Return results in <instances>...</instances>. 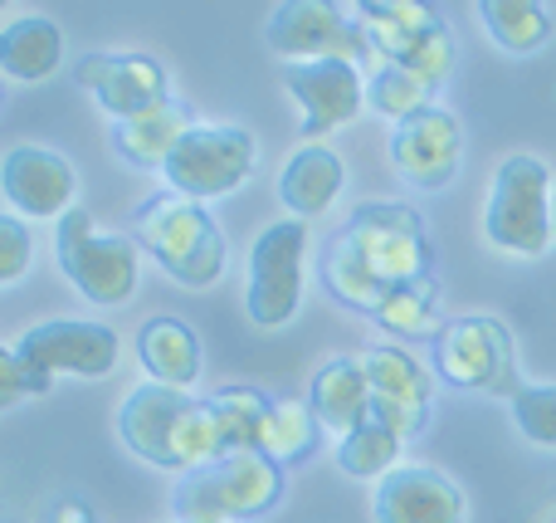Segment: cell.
<instances>
[{
    "instance_id": "25",
    "label": "cell",
    "mask_w": 556,
    "mask_h": 523,
    "mask_svg": "<svg viewBox=\"0 0 556 523\" xmlns=\"http://www.w3.org/2000/svg\"><path fill=\"white\" fill-rule=\"evenodd\" d=\"M211 401V421L220 436V456H240V450H260L264 421H269L274 401L260 387H220Z\"/></svg>"
},
{
    "instance_id": "4",
    "label": "cell",
    "mask_w": 556,
    "mask_h": 523,
    "mask_svg": "<svg viewBox=\"0 0 556 523\" xmlns=\"http://www.w3.org/2000/svg\"><path fill=\"white\" fill-rule=\"evenodd\" d=\"M552 201H556V191H552V172L542 157H532V152L503 157L489 186V206H483V235H489V245L522 254V260L547 254V245L556 240Z\"/></svg>"
},
{
    "instance_id": "2",
    "label": "cell",
    "mask_w": 556,
    "mask_h": 523,
    "mask_svg": "<svg viewBox=\"0 0 556 523\" xmlns=\"http://www.w3.org/2000/svg\"><path fill=\"white\" fill-rule=\"evenodd\" d=\"M132 231L142 240V250L172 274L186 289H211L220 284L225 264H230V250H225L220 225L211 221L201 201H186L176 191L147 196L132 211Z\"/></svg>"
},
{
    "instance_id": "6",
    "label": "cell",
    "mask_w": 556,
    "mask_h": 523,
    "mask_svg": "<svg viewBox=\"0 0 556 523\" xmlns=\"http://www.w3.org/2000/svg\"><path fill=\"white\" fill-rule=\"evenodd\" d=\"M430 352H434V372L459 391H483V397H503V401H513L522 391L518 343H513L508 323L493 319V313L450 319Z\"/></svg>"
},
{
    "instance_id": "14",
    "label": "cell",
    "mask_w": 556,
    "mask_h": 523,
    "mask_svg": "<svg viewBox=\"0 0 556 523\" xmlns=\"http://www.w3.org/2000/svg\"><path fill=\"white\" fill-rule=\"evenodd\" d=\"M464 162V123L450 108H425L391 133V166L415 191H444Z\"/></svg>"
},
{
    "instance_id": "5",
    "label": "cell",
    "mask_w": 556,
    "mask_h": 523,
    "mask_svg": "<svg viewBox=\"0 0 556 523\" xmlns=\"http://www.w3.org/2000/svg\"><path fill=\"white\" fill-rule=\"evenodd\" d=\"M54 260L59 274L98 309L132 303L137 284H142L137 245L127 235L98 231V221L88 211H68L64 221H54Z\"/></svg>"
},
{
    "instance_id": "33",
    "label": "cell",
    "mask_w": 556,
    "mask_h": 523,
    "mask_svg": "<svg viewBox=\"0 0 556 523\" xmlns=\"http://www.w3.org/2000/svg\"><path fill=\"white\" fill-rule=\"evenodd\" d=\"M54 377L35 372L15 348H0V407H15L20 397H45Z\"/></svg>"
},
{
    "instance_id": "18",
    "label": "cell",
    "mask_w": 556,
    "mask_h": 523,
    "mask_svg": "<svg viewBox=\"0 0 556 523\" xmlns=\"http://www.w3.org/2000/svg\"><path fill=\"white\" fill-rule=\"evenodd\" d=\"M137 358L147 368V382L156 387H195L205 372V352H201V338H195L191 323L172 319V313H152V319L137 328Z\"/></svg>"
},
{
    "instance_id": "34",
    "label": "cell",
    "mask_w": 556,
    "mask_h": 523,
    "mask_svg": "<svg viewBox=\"0 0 556 523\" xmlns=\"http://www.w3.org/2000/svg\"><path fill=\"white\" fill-rule=\"evenodd\" d=\"M29 250H35V245H29L25 221H20L15 211L0 215V284H20V279H25Z\"/></svg>"
},
{
    "instance_id": "27",
    "label": "cell",
    "mask_w": 556,
    "mask_h": 523,
    "mask_svg": "<svg viewBox=\"0 0 556 523\" xmlns=\"http://www.w3.org/2000/svg\"><path fill=\"white\" fill-rule=\"evenodd\" d=\"M479 20L503 54H538L552 39V10L538 0H483Z\"/></svg>"
},
{
    "instance_id": "3",
    "label": "cell",
    "mask_w": 556,
    "mask_h": 523,
    "mask_svg": "<svg viewBox=\"0 0 556 523\" xmlns=\"http://www.w3.org/2000/svg\"><path fill=\"white\" fill-rule=\"evenodd\" d=\"M278 499H283V465H274L264 450H240L176 480L172 514L181 523H244L264 519Z\"/></svg>"
},
{
    "instance_id": "26",
    "label": "cell",
    "mask_w": 556,
    "mask_h": 523,
    "mask_svg": "<svg viewBox=\"0 0 556 523\" xmlns=\"http://www.w3.org/2000/svg\"><path fill=\"white\" fill-rule=\"evenodd\" d=\"M376 328L395 333V338H440V284L434 279H415V284H395L381 294L376 303Z\"/></svg>"
},
{
    "instance_id": "31",
    "label": "cell",
    "mask_w": 556,
    "mask_h": 523,
    "mask_svg": "<svg viewBox=\"0 0 556 523\" xmlns=\"http://www.w3.org/2000/svg\"><path fill=\"white\" fill-rule=\"evenodd\" d=\"M401 69H410V74L420 78L430 94H440V88L450 84V74H454V35H450V25H444V20H434L430 35H425L420 45L401 59Z\"/></svg>"
},
{
    "instance_id": "20",
    "label": "cell",
    "mask_w": 556,
    "mask_h": 523,
    "mask_svg": "<svg viewBox=\"0 0 556 523\" xmlns=\"http://www.w3.org/2000/svg\"><path fill=\"white\" fill-rule=\"evenodd\" d=\"M313 416L323 431H332L337 440L362 431L371 421V377H366L362 358H332L323 362V372L313 377Z\"/></svg>"
},
{
    "instance_id": "16",
    "label": "cell",
    "mask_w": 556,
    "mask_h": 523,
    "mask_svg": "<svg viewBox=\"0 0 556 523\" xmlns=\"http://www.w3.org/2000/svg\"><path fill=\"white\" fill-rule=\"evenodd\" d=\"M74 78L98 98V108L113 123L147 113V108H162L172 98L166 94V69L147 54H88L78 59Z\"/></svg>"
},
{
    "instance_id": "7",
    "label": "cell",
    "mask_w": 556,
    "mask_h": 523,
    "mask_svg": "<svg viewBox=\"0 0 556 523\" xmlns=\"http://www.w3.org/2000/svg\"><path fill=\"white\" fill-rule=\"evenodd\" d=\"M260 162V142H254L250 127L235 123H195L181 137V147L172 152V162L162 166L166 186L186 201H215V196L240 191L254 176Z\"/></svg>"
},
{
    "instance_id": "13",
    "label": "cell",
    "mask_w": 556,
    "mask_h": 523,
    "mask_svg": "<svg viewBox=\"0 0 556 523\" xmlns=\"http://www.w3.org/2000/svg\"><path fill=\"white\" fill-rule=\"evenodd\" d=\"M366 377H371V421H381L386 431H395L401 440H415L430 426V407H434V382L430 368L410 358L395 343H376L362 352Z\"/></svg>"
},
{
    "instance_id": "17",
    "label": "cell",
    "mask_w": 556,
    "mask_h": 523,
    "mask_svg": "<svg viewBox=\"0 0 556 523\" xmlns=\"http://www.w3.org/2000/svg\"><path fill=\"white\" fill-rule=\"evenodd\" d=\"M376 523H464V495L444 470L401 465L376 485Z\"/></svg>"
},
{
    "instance_id": "12",
    "label": "cell",
    "mask_w": 556,
    "mask_h": 523,
    "mask_svg": "<svg viewBox=\"0 0 556 523\" xmlns=\"http://www.w3.org/2000/svg\"><path fill=\"white\" fill-rule=\"evenodd\" d=\"M288 98L303 113L307 142H323L327 133L346 127L366 108V78L352 59H313V64H283L278 69Z\"/></svg>"
},
{
    "instance_id": "22",
    "label": "cell",
    "mask_w": 556,
    "mask_h": 523,
    "mask_svg": "<svg viewBox=\"0 0 556 523\" xmlns=\"http://www.w3.org/2000/svg\"><path fill=\"white\" fill-rule=\"evenodd\" d=\"M64 64V35H59L54 20L45 15H25L10 20L5 35H0V69L15 84H39V78L59 74Z\"/></svg>"
},
{
    "instance_id": "30",
    "label": "cell",
    "mask_w": 556,
    "mask_h": 523,
    "mask_svg": "<svg viewBox=\"0 0 556 523\" xmlns=\"http://www.w3.org/2000/svg\"><path fill=\"white\" fill-rule=\"evenodd\" d=\"M366 108H371V113H381V117H391V123L401 127L405 117H415V113H425V108H434V94L410 74V69L381 64L371 78H366Z\"/></svg>"
},
{
    "instance_id": "9",
    "label": "cell",
    "mask_w": 556,
    "mask_h": 523,
    "mask_svg": "<svg viewBox=\"0 0 556 523\" xmlns=\"http://www.w3.org/2000/svg\"><path fill=\"white\" fill-rule=\"evenodd\" d=\"M264 39L288 64H313V59H352L356 64V59L376 54L356 10L346 15L332 0H283V5H274Z\"/></svg>"
},
{
    "instance_id": "29",
    "label": "cell",
    "mask_w": 556,
    "mask_h": 523,
    "mask_svg": "<svg viewBox=\"0 0 556 523\" xmlns=\"http://www.w3.org/2000/svg\"><path fill=\"white\" fill-rule=\"evenodd\" d=\"M317 436H323V426H317L313 407L307 401H274L269 421H264V440L260 450L274 460V465H303L307 456L317 450Z\"/></svg>"
},
{
    "instance_id": "15",
    "label": "cell",
    "mask_w": 556,
    "mask_h": 523,
    "mask_svg": "<svg viewBox=\"0 0 556 523\" xmlns=\"http://www.w3.org/2000/svg\"><path fill=\"white\" fill-rule=\"evenodd\" d=\"M0 191H5L10 211L39 215V221H64V215L74 211L78 172L54 147L20 142V147H10L5 162H0Z\"/></svg>"
},
{
    "instance_id": "1",
    "label": "cell",
    "mask_w": 556,
    "mask_h": 523,
    "mask_svg": "<svg viewBox=\"0 0 556 523\" xmlns=\"http://www.w3.org/2000/svg\"><path fill=\"white\" fill-rule=\"evenodd\" d=\"M117 436L137 460L176 470V475H191V470L220 460L211 401H195L176 387H156V382L127 391L123 411H117Z\"/></svg>"
},
{
    "instance_id": "28",
    "label": "cell",
    "mask_w": 556,
    "mask_h": 523,
    "mask_svg": "<svg viewBox=\"0 0 556 523\" xmlns=\"http://www.w3.org/2000/svg\"><path fill=\"white\" fill-rule=\"evenodd\" d=\"M401 450L405 440L395 436V431H386L381 421H366L362 431H352V436H342L332 446L337 456V470L352 480H386L401 470Z\"/></svg>"
},
{
    "instance_id": "24",
    "label": "cell",
    "mask_w": 556,
    "mask_h": 523,
    "mask_svg": "<svg viewBox=\"0 0 556 523\" xmlns=\"http://www.w3.org/2000/svg\"><path fill=\"white\" fill-rule=\"evenodd\" d=\"M356 20H362L376 54H386V64H401V59L430 35V25L440 15H434L430 5H415V0H362Z\"/></svg>"
},
{
    "instance_id": "23",
    "label": "cell",
    "mask_w": 556,
    "mask_h": 523,
    "mask_svg": "<svg viewBox=\"0 0 556 523\" xmlns=\"http://www.w3.org/2000/svg\"><path fill=\"white\" fill-rule=\"evenodd\" d=\"M317 279H323V289L332 294L342 309H356V313H376V303H381V294H386V284L371 274V264H366V254L356 250V240L346 235V225L323 245V254H317Z\"/></svg>"
},
{
    "instance_id": "10",
    "label": "cell",
    "mask_w": 556,
    "mask_h": 523,
    "mask_svg": "<svg viewBox=\"0 0 556 523\" xmlns=\"http://www.w3.org/2000/svg\"><path fill=\"white\" fill-rule=\"evenodd\" d=\"M346 235L356 240V250L366 254L371 274L395 289V284L430 279V235H425L420 215L405 201H366L362 211L346 221Z\"/></svg>"
},
{
    "instance_id": "21",
    "label": "cell",
    "mask_w": 556,
    "mask_h": 523,
    "mask_svg": "<svg viewBox=\"0 0 556 523\" xmlns=\"http://www.w3.org/2000/svg\"><path fill=\"white\" fill-rule=\"evenodd\" d=\"M191 127H195L191 108L176 103V98H166L162 108H147V113L113 123L108 142H113V152L123 157V162H132V166H166Z\"/></svg>"
},
{
    "instance_id": "11",
    "label": "cell",
    "mask_w": 556,
    "mask_h": 523,
    "mask_svg": "<svg viewBox=\"0 0 556 523\" xmlns=\"http://www.w3.org/2000/svg\"><path fill=\"white\" fill-rule=\"evenodd\" d=\"M15 352L45 377L98 382L117 368V333L93 319H49L20 333Z\"/></svg>"
},
{
    "instance_id": "19",
    "label": "cell",
    "mask_w": 556,
    "mask_h": 523,
    "mask_svg": "<svg viewBox=\"0 0 556 523\" xmlns=\"http://www.w3.org/2000/svg\"><path fill=\"white\" fill-rule=\"evenodd\" d=\"M346 186V166L342 157L327 142H303L293 157L283 162L278 176V201L293 211V221H313V215L332 211V201Z\"/></svg>"
},
{
    "instance_id": "36",
    "label": "cell",
    "mask_w": 556,
    "mask_h": 523,
    "mask_svg": "<svg viewBox=\"0 0 556 523\" xmlns=\"http://www.w3.org/2000/svg\"><path fill=\"white\" fill-rule=\"evenodd\" d=\"M552 215H556V201H552Z\"/></svg>"
},
{
    "instance_id": "35",
    "label": "cell",
    "mask_w": 556,
    "mask_h": 523,
    "mask_svg": "<svg viewBox=\"0 0 556 523\" xmlns=\"http://www.w3.org/2000/svg\"><path fill=\"white\" fill-rule=\"evenodd\" d=\"M45 523H98V519H93V509H88L84 499L64 495V499H54V509H49Z\"/></svg>"
},
{
    "instance_id": "8",
    "label": "cell",
    "mask_w": 556,
    "mask_h": 523,
    "mask_svg": "<svg viewBox=\"0 0 556 523\" xmlns=\"http://www.w3.org/2000/svg\"><path fill=\"white\" fill-rule=\"evenodd\" d=\"M303 260H307V221H274L260 231L250 250V289L244 313L254 328H283L303 303Z\"/></svg>"
},
{
    "instance_id": "32",
    "label": "cell",
    "mask_w": 556,
    "mask_h": 523,
    "mask_svg": "<svg viewBox=\"0 0 556 523\" xmlns=\"http://www.w3.org/2000/svg\"><path fill=\"white\" fill-rule=\"evenodd\" d=\"M518 431L532 440V446L556 450V382H542V387H522L518 397L508 401Z\"/></svg>"
}]
</instances>
